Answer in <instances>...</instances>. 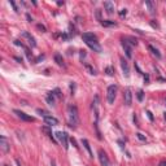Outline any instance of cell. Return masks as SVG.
I'll return each mask as SVG.
<instances>
[{
  "instance_id": "1",
  "label": "cell",
  "mask_w": 166,
  "mask_h": 166,
  "mask_svg": "<svg viewBox=\"0 0 166 166\" xmlns=\"http://www.w3.org/2000/svg\"><path fill=\"white\" fill-rule=\"evenodd\" d=\"M82 39L94 52H101V46L97 40V36L94 33H84L82 35Z\"/></svg>"
},
{
  "instance_id": "2",
  "label": "cell",
  "mask_w": 166,
  "mask_h": 166,
  "mask_svg": "<svg viewBox=\"0 0 166 166\" xmlns=\"http://www.w3.org/2000/svg\"><path fill=\"white\" fill-rule=\"evenodd\" d=\"M67 123L72 128H75L79 125V116H78V109L75 105L70 104L67 107Z\"/></svg>"
},
{
  "instance_id": "3",
  "label": "cell",
  "mask_w": 166,
  "mask_h": 166,
  "mask_svg": "<svg viewBox=\"0 0 166 166\" xmlns=\"http://www.w3.org/2000/svg\"><path fill=\"white\" fill-rule=\"evenodd\" d=\"M117 86L116 84H112V86L108 87V92H107V99H108V103L109 104H113L114 100H116V96H117Z\"/></svg>"
},
{
  "instance_id": "4",
  "label": "cell",
  "mask_w": 166,
  "mask_h": 166,
  "mask_svg": "<svg viewBox=\"0 0 166 166\" xmlns=\"http://www.w3.org/2000/svg\"><path fill=\"white\" fill-rule=\"evenodd\" d=\"M55 135H56V138L60 140V143L64 145V148L67 149V148H69V144H67V139H69V138H67V134L62 133V131H57Z\"/></svg>"
},
{
  "instance_id": "5",
  "label": "cell",
  "mask_w": 166,
  "mask_h": 166,
  "mask_svg": "<svg viewBox=\"0 0 166 166\" xmlns=\"http://www.w3.org/2000/svg\"><path fill=\"white\" fill-rule=\"evenodd\" d=\"M13 113H14L16 116L18 117L20 120H22V121H26V122H34V121H35V118H34V117L29 116V114H26V113H23V112L18 110V109H14V110H13Z\"/></svg>"
},
{
  "instance_id": "6",
  "label": "cell",
  "mask_w": 166,
  "mask_h": 166,
  "mask_svg": "<svg viewBox=\"0 0 166 166\" xmlns=\"http://www.w3.org/2000/svg\"><path fill=\"white\" fill-rule=\"evenodd\" d=\"M99 160H100L101 166H110L109 158H108L107 153H105V152H104L103 149H99Z\"/></svg>"
},
{
  "instance_id": "7",
  "label": "cell",
  "mask_w": 166,
  "mask_h": 166,
  "mask_svg": "<svg viewBox=\"0 0 166 166\" xmlns=\"http://www.w3.org/2000/svg\"><path fill=\"white\" fill-rule=\"evenodd\" d=\"M0 148H1L3 153H8L9 148H11V145H9V143H8V139H7L4 135H3V136H0Z\"/></svg>"
},
{
  "instance_id": "8",
  "label": "cell",
  "mask_w": 166,
  "mask_h": 166,
  "mask_svg": "<svg viewBox=\"0 0 166 166\" xmlns=\"http://www.w3.org/2000/svg\"><path fill=\"white\" fill-rule=\"evenodd\" d=\"M123 101H125V105H126V107H130L131 104H133V94H131L130 88H126V90H125Z\"/></svg>"
},
{
  "instance_id": "9",
  "label": "cell",
  "mask_w": 166,
  "mask_h": 166,
  "mask_svg": "<svg viewBox=\"0 0 166 166\" xmlns=\"http://www.w3.org/2000/svg\"><path fill=\"white\" fill-rule=\"evenodd\" d=\"M43 120H44V123L47 125V126H57L59 125V120L55 117H52L51 114H48V116H46V117H43Z\"/></svg>"
},
{
  "instance_id": "10",
  "label": "cell",
  "mask_w": 166,
  "mask_h": 166,
  "mask_svg": "<svg viewBox=\"0 0 166 166\" xmlns=\"http://www.w3.org/2000/svg\"><path fill=\"white\" fill-rule=\"evenodd\" d=\"M92 109L95 114V120H96L95 123H97V121H99V96H95V100L92 103Z\"/></svg>"
},
{
  "instance_id": "11",
  "label": "cell",
  "mask_w": 166,
  "mask_h": 166,
  "mask_svg": "<svg viewBox=\"0 0 166 166\" xmlns=\"http://www.w3.org/2000/svg\"><path fill=\"white\" fill-rule=\"evenodd\" d=\"M122 47H123L125 52H126V56L128 59H131V56H133V48H131L130 43H128L126 39H122Z\"/></svg>"
},
{
  "instance_id": "12",
  "label": "cell",
  "mask_w": 166,
  "mask_h": 166,
  "mask_svg": "<svg viewBox=\"0 0 166 166\" xmlns=\"http://www.w3.org/2000/svg\"><path fill=\"white\" fill-rule=\"evenodd\" d=\"M22 38H25L26 40H28V43L31 47H35L36 46V42H35V38L31 35L30 33H28V31H22Z\"/></svg>"
},
{
  "instance_id": "13",
  "label": "cell",
  "mask_w": 166,
  "mask_h": 166,
  "mask_svg": "<svg viewBox=\"0 0 166 166\" xmlns=\"http://www.w3.org/2000/svg\"><path fill=\"white\" fill-rule=\"evenodd\" d=\"M121 66H122V70H123L125 77H128V75H130V67H128L127 61L125 60L123 57H121Z\"/></svg>"
},
{
  "instance_id": "14",
  "label": "cell",
  "mask_w": 166,
  "mask_h": 166,
  "mask_svg": "<svg viewBox=\"0 0 166 166\" xmlns=\"http://www.w3.org/2000/svg\"><path fill=\"white\" fill-rule=\"evenodd\" d=\"M55 96H56L55 91H51V92L47 94L46 100H47V103H48L49 105H55Z\"/></svg>"
},
{
  "instance_id": "15",
  "label": "cell",
  "mask_w": 166,
  "mask_h": 166,
  "mask_svg": "<svg viewBox=\"0 0 166 166\" xmlns=\"http://www.w3.org/2000/svg\"><path fill=\"white\" fill-rule=\"evenodd\" d=\"M104 8H105V11L109 13V14H112V13L114 12V5L112 4L110 1H104Z\"/></svg>"
},
{
  "instance_id": "16",
  "label": "cell",
  "mask_w": 166,
  "mask_h": 166,
  "mask_svg": "<svg viewBox=\"0 0 166 166\" xmlns=\"http://www.w3.org/2000/svg\"><path fill=\"white\" fill-rule=\"evenodd\" d=\"M82 144L84 145V148L87 149V152H88L90 157H94V156H92V151H91V147H90V143H88V140H87V139H82Z\"/></svg>"
},
{
  "instance_id": "17",
  "label": "cell",
  "mask_w": 166,
  "mask_h": 166,
  "mask_svg": "<svg viewBox=\"0 0 166 166\" xmlns=\"http://www.w3.org/2000/svg\"><path fill=\"white\" fill-rule=\"evenodd\" d=\"M100 23L104 26V28H110V26H116V25H117L116 22H114V21H110V20H103V21H101Z\"/></svg>"
},
{
  "instance_id": "18",
  "label": "cell",
  "mask_w": 166,
  "mask_h": 166,
  "mask_svg": "<svg viewBox=\"0 0 166 166\" xmlns=\"http://www.w3.org/2000/svg\"><path fill=\"white\" fill-rule=\"evenodd\" d=\"M148 49L151 51V52H152V55H153V56H156L157 59H161V53L158 52V49H157V48H154L153 46H148Z\"/></svg>"
},
{
  "instance_id": "19",
  "label": "cell",
  "mask_w": 166,
  "mask_h": 166,
  "mask_svg": "<svg viewBox=\"0 0 166 166\" xmlns=\"http://www.w3.org/2000/svg\"><path fill=\"white\" fill-rule=\"evenodd\" d=\"M55 61L57 62V65H59V66H64V65H65V64H64L62 57H61L60 53H56V55H55Z\"/></svg>"
},
{
  "instance_id": "20",
  "label": "cell",
  "mask_w": 166,
  "mask_h": 166,
  "mask_svg": "<svg viewBox=\"0 0 166 166\" xmlns=\"http://www.w3.org/2000/svg\"><path fill=\"white\" fill-rule=\"evenodd\" d=\"M145 5H147V8L148 9H149V12L151 13H154V4H153V3H152V1H149V0H147V1H145Z\"/></svg>"
},
{
  "instance_id": "21",
  "label": "cell",
  "mask_w": 166,
  "mask_h": 166,
  "mask_svg": "<svg viewBox=\"0 0 166 166\" xmlns=\"http://www.w3.org/2000/svg\"><path fill=\"white\" fill-rule=\"evenodd\" d=\"M42 130L44 131V133H46L47 135H48V136H49L51 139H52V141H55V143H56V140H55V139H53V135H52V133H51V131H49V128H48V127H47V126H44V127L42 128Z\"/></svg>"
},
{
  "instance_id": "22",
  "label": "cell",
  "mask_w": 166,
  "mask_h": 166,
  "mask_svg": "<svg viewBox=\"0 0 166 166\" xmlns=\"http://www.w3.org/2000/svg\"><path fill=\"white\" fill-rule=\"evenodd\" d=\"M136 138L139 139V140H141V141H145V140H147V138H145L143 134H140V133H138V134H136Z\"/></svg>"
},
{
  "instance_id": "23",
  "label": "cell",
  "mask_w": 166,
  "mask_h": 166,
  "mask_svg": "<svg viewBox=\"0 0 166 166\" xmlns=\"http://www.w3.org/2000/svg\"><path fill=\"white\" fill-rule=\"evenodd\" d=\"M143 96H144V92L140 90V91L138 92V100H139V101H143Z\"/></svg>"
},
{
  "instance_id": "24",
  "label": "cell",
  "mask_w": 166,
  "mask_h": 166,
  "mask_svg": "<svg viewBox=\"0 0 166 166\" xmlns=\"http://www.w3.org/2000/svg\"><path fill=\"white\" fill-rule=\"evenodd\" d=\"M38 113H40V116H43V117H46V116H48V112H46V110H42V109H38Z\"/></svg>"
},
{
  "instance_id": "25",
  "label": "cell",
  "mask_w": 166,
  "mask_h": 166,
  "mask_svg": "<svg viewBox=\"0 0 166 166\" xmlns=\"http://www.w3.org/2000/svg\"><path fill=\"white\" fill-rule=\"evenodd\" d=\"M86 67H87V69H88L90 72H91V74H94V75H95V74H96V70H95L92 66H90V65H86Z\"/></svg>"
},
{
  "instance_id": "26",
  "label": "cell",
  "mask_w": 166,
  "mask_h": 166,
  "mask_svg": "<svg viewBox=\"0 0 166 166\" xmlns=\"http://www.w3.org/2000/svg\"><path fill=\"white\" fill-rule=\"evenodd\" d=\"M107 74H108V75H113V69H112V67L109 66V67H107Z\"/></svg>"
},
{
  "instance_id": "27",
  "label": "cell",
  "mask_w": 166,
  "mask_h": 166,
  "mask_svg": "<svg viewBox=\"0 0 166 166\" xmlns=\"http://www.w3.org/2000/svg\"><path fill=\"white\" fill-rule=\"evenodd\" d=\"M9 4H11V5L13 7V9H14L16 12H18V8H17V5H16V3H14V1H12V0H11V1H9Z\"/></svg>"
},
{
  "instance_id": "28",
  "label": "cell",
  "mask_w": 166,
  "mask_h": 166,
  "mask_svg": "<svg viewBox=\"0 0 166 166\" xmlns=\"http://www.w3.org/2000/svg\"><path fill=\"white\" fill-rule=\"evenodd\" d=\"M96 17H97V20H99L100 22L103 21V20H101V14H100V11H99V9H97V11H96Z\"/></svg>"
},
{
  "instance_id": "29",
  "label": "cell",
  "mask_w": 166,
  "mask_h": 166,
  "mask_svg": "<svg viewBox=\"0 0 166 166\" xmlns=\"http://www.w3.org/2000/svg\"><path fill=\"white\" fill-rule=\"evenodd\" d=\"M38 29H39V30H42V31H43V33H46V31H47V30H46V28H44V26H43V25H40V23H39V25H38Z\"/></svg>"
},
{
  "instance_id": "30",
  "label": "cell",
  "mask_w": 166,
  "mask_h": 166,
  "mask_svg": "<svg viewBox=\"0 0 166 166\" xmlns=\"http://www.w3.org/2000/svg\"><path fill=\"white\" fill-rule=\"evenodd\" d=\"M147 114H148V118H149V120H151V121H153V114H152V113H151V112H149V110H148V112H147Z\"/></svg>"
},
{
  "instance_id": "31",
  "label": "cell",
  "mask_w": 166,
  "mask_h": 166,
  "mask_svg": "<svg viewBox=\"0 0 166 166\" xmlns=\"http://www.w3.org/2000/svg\"><path fill=\"white\" fill-rule=\"evenodd\" d=\"M126 13H127V12H126V9H122V11L120 12V16H121V17H123V16H126Z\"/></svg>"
},
{
  "instance_id": "32",
  "label": "cell",
  "mask_w": 166,
  "mask_h": 166,
  "mask_svg": "<svg viewBox=\"0 0 166 166\" xmlns=\"http://www.w3.org/2000/svg\"><path fill=\"white\" fill-rule=\"evenodd\" d=\"M70 141H72V143H73V145H74V147H75V148H78V145H77V141H75V139H70Z\"/></svg>"
},
{
  "instance_id": "33",
  "label": "cell",
  "mask_w": 166,
  "mask_h": 166,
  "mask_svg": "<svg viewBox=\"0 0 166 166\" xmlns=\"http://www.w3.org/2000/svg\"><path fill=\"white\" fill-rule=\"evenodd\" d=\"M158 166H166V160H162L160 164H158Z\"/></svg>"
},
{
  "instance_id": "34",
  "label": "cell",
  "mask_w": 166,
  "mask_h": 166,
  "mask_svg": "<svg viewBox=\"0 0 166 166\" xmlns=\"http://www.w3.org/2000/svg\"><path fill=\"white\" fill-rule=\"evenodd\" d=\"M26 17H28V20H29V22H31V21H33V18H31V17H30V14H28V16H26Z\"/></svg>"
},
{
  "instance_id": "35",
  "label": "cell",
  "mask_w": 166,
  "mask_h": 166,
  "mask_svg": "<svg viewBox=\"0 0 166 166\" xmlns=\"http://www.w3.org/2000/svg\"><path fill=\"white\" fill-rule=\"evenodd\" d=\"M51 165H52V166H56V161H55V160H52V162H51Z\"/></svg>"
},
{
  "instance_id": "36",
  "label": "cell",
  "mask_w": 166,
  "mask_h": 166,
  "mask_svg": "<svg viewBox=\"0 0 166 166\" xmlns=\"http://www.w3.org/2000/svg\"><path fill=\"white\" fill-rule=\"evenodd\" d=\"M57 5H64V1H57Z\"/></svg>"
},
{
  "instance_id": "37",
  "label": "cell",
  "mask_w": 166,
  "mask_h": 166,
  "mask_svg": "<svg viewBox=\"0 0 166 166\" xmlns=\"http://www.w3.org/2000/svg\"><path fill=\"white\" fill-rule=\"evenodd\" d=\"M17 165H18V166H22V165H21V162H20L18 160H17Z\"/></svg>"
},
{
  "instance_id": "38",
  "label": "cell",
  "mask_w": 166,
  "mask_h": 166,
  "mask_svg": "<svg viewBox=\"0 0 166 166\" xmlns=\"http://www.w3.org/2000/svg\"><path fill=\"white\" fill-rule=\"evenodd\" d=\"M3 166H8V165H3Z\"/></svg>"
}]
</instances>
